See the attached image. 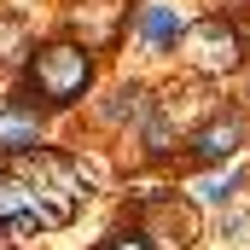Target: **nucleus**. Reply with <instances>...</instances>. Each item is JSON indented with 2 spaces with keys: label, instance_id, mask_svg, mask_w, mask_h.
<instances>
[{
  "label": "nucleus",
  "instance_id": "obj_1",
  "mask_svg": "<svg viewBox=\"0 0 250 250\" xmlns=\"http://www.w3.org/2000/svg\"><path fill=\"white\" fill-rule=\"evenodd\" d=\"M93 82V53L82 41H41L23 59V93L41 105H76Z\"/></svg>",
  "mask_w": 250,
  "mask_h": 250
},
{
  "label": "nucleus",
  "instance_id": "obj_2",
  "mask_svg": "<svg viewBox=\"0 0 250 250\" xmlns=\"http://www.w3.org/2000/svg\"><path fill=\"white\" fill-rule=\"evenodd\" d=\"M12 169L35 187V198H41V204H47V215H53V227H64V221L82 209L87 187H93V175H87L70 151H47V146L18 151V163H12Z\"/></svg>",
  "mask_w": 250,
  "mask_h": 250
},
{
  "label": "nucleus",
  "instance_id": "obj_3",
  "mask_svg": "<svg viewBox=\"0 0 250 250\" xmlns=\"http://www.w3.org/2000/svg\"><path fill=\"white\" fill-rule=\"evenodd\" d=\"M0 227H12V233H53L47 204L35 198V187H29L18 169L0 175Z\"/></svg>",
  "mask_w": 250,
  "mask_h": 250
},
{
  "label": "nucleus",
  "instance_id": "obj_4",
  "mask_svg": "<svg viewBox=\"0 0 250 250\" xmlns=\"http://www.w3.org/2000/svg\"><path fill=\"white\" fill-rule=\"evenodd\" d=\"M134 233H146V245H151V250H187L192 233H198L192 204H187V198H163V204H151V209L140 215Z\"/></svg>",
  "mask_w": 250,
  "mask_h": 250
},
{
  "label": "nucleus",
  "instance_id": "obj_5",
  "mask_svg": "<svg viewBox=\"0 0 250 250\" xmlns=\"http://www.w3.org/2000/svg\"><path fill=\"white\" fill-rule=\"evenodd\" d=\"M41 128H47V105L18 93L0 105V157H18V151H35L41 146Z\"/></svg>",
  "mask_w": 250,
  "mask_h": 250
},
{
  "label": "nucleus",
  "instance_id": "obj_6",
  "mask_svg": "<svg viewBox=\"0 0 250 250\" xmlns=\"http://www.w3.org/2000/svg\"><path fill=\"white\" fill-rule=\"evenodd\" d=\"M134 35H140V47L169 53V47L187 41V18H181L175 6H146V12H134Z\"/></svg>",
  "mask_w": 250,
  "mask_h": 250
},
{
  "label": "nucleus",
  "instance_id": "obj_7",
  "mask_svg": "<svg viewBox=\"0 0 250 250\" xmlns=\"http://www.w3.org/2000/svg\"><path fill=\"white\" fill-rule=\"evenodd\" d=\"M239 140H245V123L227 111V117H215V123L198 128V134L187 140V151H192V163H221V157H233Z\"/></svg>",
  "mask_w": 250,
  "mask_h": 250
},
{
  "label": "nucleus",
  "instance_id": "obj_8",
  "mask_svg": "<svg viewBox=\"0 0 250 250\" xmlns=\"http://www.w3.org/2000/svg\"><path fill=\"white\" fill-rule=\"evenodd\" d=\"M187 41H192V64L198 70H227L239 59V41H233L227 23H198V29H187Z\"/></svg>",
  "mask_w": 250,
  "mask_h": 250
},
{
  "label": "nucleus",
  "instance_id": "obj_9",
  "mask_svg": "<svg viewBox=\"0 0 250 250\" xmlns=\"http://www.w3.org/2000/svg\"><path fill=\"white\" fill-rule=\"evenodd\" d=\"M233 192H239V175H221V181H204L192 198H198V204H221V198H233Z\"/></svg>",
  "mask_w": 250,
  "mask_h": 250
},
{
  "label": "nucleus",
  "instance_id": "obj_10",
  "mask_svg": "<svg viewBox=\"0 0 250 250\" xmlns=\"http://www.w3.org/2000/svg\"><path fill=\"white\" fill-rule=\"evenodd\" d=\"M105 250H151V245H146V233H123V239H111Z\"/></svg>",
  "mask_w": 250,
  "mask_h": 250
}]
</instances>
